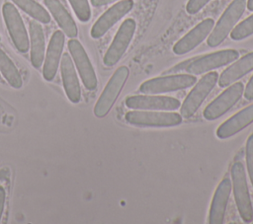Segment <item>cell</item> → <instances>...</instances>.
Segmentation results:
<instances>
[{
    "mask_svg": "<svg viewBox=\"0 0 253 224\" xmlns=\"http://www.w3.org/2000/svg\"><path fill=\"white\" fill-rule=\"evenodd\" d=\"M246 7V0H233L225 9L214 29L208 37L207 43L211 47L219 45L232 31L237 21L242 16Z\"/></svg>",
    "mask_w": 253,
    "mask_h": 224,
    "instance_id": "obj_1",
    "label": "cell"
},
{
    "mask_svg": "<svg viewBox=\"0 0 253 224\" xmlns=\"http://www.w3.org/2000/svg\"><path fill=\"white\" fill-rule=\"evenodd\" d=\"M231 179L237 209L243 221L249 223L253 220V207L248 191L244 166L241 162L233 164L231 168Z\"/></svg>",
    "mask_w": 253,
    "mask_h": 224,
    "instance_id": "obj_2",
    "label": "cell"
},
{
    "mask_svg": "<svg viewBox=\"0 0 253 224\" xmlns=\"http://www.w3.org/2000/svg\"><path fill=\"white\" fill-rule=\"evenodd\" d=\"M128 73L126 66H121L110 78L94 107V114L97 117H104L110 112L128 77Z\"/></svg>",
    "mask_w": 253,
    "mask_h": 224,
    "instance_id": "obj_3",
    "label": "cell"
},
{
    "mask_svg": "<svg viewBox=\"0 0 253 224\" xmlns=\"http://www.w3.org/2000/svg\"><path fill=\"white\" fill-rule=\"evenodd\" d=\"M197 81V78L188 74H173L163 77H157L149 79L143 82L139 91L144 94H160L166 92H172L182 90L193 86Z\"/></svg>",
    "mask_w": 253,
    "mask_h": 224,
    "instance_id": "obj_4",
    "label": "cell"
},
{
    "mask_svg": "<svg viewBox=\"0 0 253 224\" xmlns=\"http://www.w3.org/2000/svg\"><path fill=\"white\" fill-rule=\"evenodd\" d=\"M126 120L135 126L170 127L179 125L182 122V116L176 112L132 111L126 114Z\"/></svg>",
    "mask_w": 253,
    "mask_h": 224,
    "instance_id": "obj_5",
    "label": "cell"
},
{
    "mask_svg": "<svg viewBox=\"0 0 253 224\" xmlns=\"http://www.w3.org/2000/svg\"><path fill=\"white\" fill-rule=\"evenodd\" d=\"M217 77L218 75L216 72H210L202 77V79L194 86L182 104L181 116L189 118L198 111L205 99L215 86Z\"/></svg>",
    "mask_w": 253,
    "mask_h": 224,
    "instance_id": "obj_6",
    "label": "cell"
},
{
    "mask_svg": "<svg viewBox=\"0 0 253 224\" xmlns=\"http://www.w3.org/2000/svg\"><path fill=\"white\" fill-rule=\"evenodd\" d=\"M2 13L14 45L20 52H27L30 46L29 37L17 8L11 3H5L2 7Z\"/></svg>",
    "mask_w": 253,
    "mask_h": 224,
    "instance_id": "obj_7",
    "label": "cell"
},
{
    "mask_svg": "<svg viewBox=\"0 0 253 224\" xmlns=\"http://www.w3.org/2000/svg\"><path fill=\"white\" fill-rule=\"evenodd\" d=\"M135 27L136 24L133 19L129 18L123 22L104 56L103 62L106 66L111 67L119 62L131 41Z\"/></svg>",
    "mask_w": 253,
    "mask_h": 224,
    "instance_id": "obj_8",
    "label": "cell"
},
{
    "mask_svg": "<svg viewBox=\"0 0 253 224\" xmlns=\"http://www.w3.org/2000/svg\"><path fill=\"white\" fill-rule=\"evenodd\" d=\"M239 56L238 51L234 49H224L212 52L201 57H195L187 66L186 72L190 74H203L212 69L224 66L233 62Z\"/></svg>",
    "mask_w": 253,
    "mask_h": 224,
    "instance_id": "obj_9",
    "label": "cell"
},
{
    "mask_svg": "<svg viewBox=\"0 0 253 224\" xmlns=\"http://www.w3.org/2000/svg\"><path fill=\"white\" fill-rule=\"evenodd\" d=\"M243 90L244 86L240 82L228 87L207 106L204 111V117L208 120H214L220 117L238 102L243 94Z\"/></svg>",
    "mask_w": 253,
    "mask_h": 224,
    "instance_id": "obj_10",
    "label": "cell"
},
{
    "mask_svg": "<svg viewBox=\"0 0 253 224\" xmlns=\"http://www.w3.org/2000/svg\"><path fill=\"white\" fill-rule=\"evenodd\" d=\"M67 46L85 88L94 90L97 87V77L83 45L79 40L70 38L67 42Z\"/></svg>",
    "mask_w": 253,
    "mask_h": 224,
    "instance_id": "obj_11",
    "label": "cell"
},
{
    "mask_svg": "<svg viewBox=\"0 0 253 224\" xmlns=\"http://www.w3.org/2000/svg\"><path fill=\"white\" fill-rule=\"evenodd\" d=\"M133 7L132 0H122L110 7L93 25L90 35L93 38L103 37L118 21L126 15Z\"/></svg>",
    "mask_w": 253,
    "mask_h": 224,
    "instance_id": "obj_12",
    "label": "cell"
},
{
    "mask_svg": "<svg viewBox=\"0 0 253 224\" xmlns=\"http://www.w3.org/2000/svg\"><path fill=\"white\" fill-rule=\"evenodd\" d=\"M126 106L134 110L151 111H174L180 107V102L167 96L137 95L126 99Z\"/></svg>",
    "mask_w": 253,
    "mask_h": 224,
    "instance_id": "obj_13",
    "label": "cell"
},
{
    "mask_svg": "<svg viewBox=\"0 0 253 224\" xmlns=\"http://www.w3.org/2000/svg\"><path fill=\"white\" fill-rule=\"evenodd\" d=\"M213 25L214 21L210 18L205 19L204 21L199 23L194 29H192L188 34H186L174 44V53L182 55L193 50L210 35L213 28Z\"/></svg>",
    "mask_w": 253,
    "mask_h": 224,
    "instance_id": "obj_14",
    "label": "cell"
},
{
    "mask_svg": "<svg viewBox=\"0 0 253 224\" xmlns=\"http://www.w3.org/2000/svg\"><path fill=\"white\" fill-rule=\"evenodd\" d=\"M64 45V34L62 31H55L49 40L42 67V76L46 81L54 78Z\"/></svg>",
    "mask_w": 253,
    "mask_h": 224,
    "instance_id": "obj_15",
    "label": "cell"
},
{
    "mask_svg": "<svg viewBox=\"0 0 253 224\" xmlns=\"http://www.w3.org/2000/svg\"><path fill=\"white\" fill-rule=\"evenodd\" d=\"M231 181L227 178L223 179L217 186L210 208L209 223L221 224L224 221L227 202L231 191Z\"/></svg>",
    "mask_w": 253,
    "mask_h": 224,
    "instance_id": "obj_16",
    "label": "cell"
},
{
    "mask_svg": "<svg viewBox=\"0 0 253 224\" xmlns=\"http://www.w3.org/2000/svg\"><path fill=\"white\" fill-rule=\"evenodd\" d=\"M60 70L63 82V87L67 98L72 103H78L81 99V90L78 81V77L68 53H63L60 60Z\"/></svg>",
    "mask_w": 253,
    "mask_h": 224,
    "instance_id": "obj_17",
    "label": "cell"
},
{
    "mask_svg": "<svg viewBox=\"0 0 253 224\" xmlns=\"http://www.w3.org/2000/svg\"><path fill=\"white\" fill-rule=\"evenodd\" d=\"M253 122V104L239 111L225 120L216 129V136L220 139L231 137Z\"/></svg>",
    "mask_w": 253,
    "mask_h": 224,
    "instance_id": "obj_18",
    "label": "cell"
},
{
    "mask_svg": "<svg viewBox=\"0 0 253 224\" xmlns=\"http://www.w3.org/2000/svg\"><path fill=\"white\" fill-rule=\"evenodd\" d=\"M31 62L35 68H40L44 58V34L41 24L38 21H31L29 24Z\"/></svg>",
    "mask_w": 253,
    "mask_h": 224,
    "instance_id": "obj_19",
    "label": "cell"
},
{
    "mask_svg": "<svg viewBox=\"0 0 253 224\" xmlns=\"http://www.w3.org/2000/svg\"><path fill=\"white\" fill-rule=\"evenodd\" d=\"M44 5L49 10L62 32L70 38L75 37L78 34L76 24L61 2L59 0H44Z\"/></svg>",
    "mask_w": 253,
    "mask_h": 224,
    "instance_id": "obj_20",
    "label": "cell"
},
{
    "mask_svg": "<svg viewBox=\"0 0 253 224\" xmlns=\"http://www.w3.org/2000/svg\"><path fill=\"white\" fill-rule=\"evenodd\" d=\"M253 70V51L227 67L218 79L219 87H226Z\"/></svg>",
    "mask_w": 253,
    "mask_h": 224,
    "instance_id": "obj_21",
    "label": "cell"
},
{
    "mask_svg": "<svg viewBox=\"0 0 253 224\" xmlns=\"http://www.w3.org/2000/svg\"><path fill=\"white\" fill-rule=\"evenodd\" d=\"M0 71L8 83L16 89L22 87L21 74L9 56L0 48Z\"/></svg>",
    "mask_w": 253,
    "mask_h": 224,
    "instance_id": "obj_22",
    "label": "cell"
},
{
    "mask_svg": "<svg viewBox=\"0 0 253 224\" xmlns=\"http://www.w3.org/2000/svg\"><path fill=\"white\" fill-rule=\"evenodd\" d=\"M19 8L34 18L36 21L47 24L50 22V16L47 11L35 0H12Z\"/></svg>",
    "mask_w": 253,
    "mask_h": 224,
    "instance_id": "obj_23",
    "label": "cell"
},
{
    "mask_svg": "<svg viewBox=\"0 0 253 224\" xmlns=\"http://www.w3.org/2000/svg\"><path fill=\"white\" fill-rule=\"evenodd\" d=\"M253 35V15L243 20L230 32V37L233 40H241Z\"/></svg>",
    "mask_w": 253,
    "mask_h": 224,
    "instance_id": "obj_24",
    "label": "cell"
},
{
    "mask_svg": "<svg viewBox=\"0 0 253 224\" xmlns=\"http://www.w3.org/2000/svg\"><path fill=\"white\" fill-rule=\"evenodd\" d=\"M76 17L81 22H87L91 17V9L88 0H68Z\"/></svg>",
    "mask_w": 253,
    "mask_h": 224,
    "instance_id": "obj_25",
    "label": "cell"
},
{
    "mask_svg": "<svg viewBox=\"0 0 253 224\" xmlns=\"http://www.w3.org/2000/svg\"><path fill=\"white\" fill-rule=\"evenodd\" d=\"M246 164L249 178L253 186V134H251L246 142Z\"/></svg>",
    "mask_w": 253,
    "mask_h": 224,
    "instance_id": "obj_26",
    "label": "cell"
},
{
    "mask_svg": "<svg viewBox=\"0 0 253 224\" xmlns=\"http://www.w3.org/2000/svg\"><path fill=\"white\" fill-rule=\"evenodd\" d=\"M210 1L211 0H189L186 6V11L189 14L194 15L204 8Z\"/></svg>",
    "mask_w": 253,
    "mask_h": 224,
    "instance_id": "obj_27",
    "label": "cell"
},
{
    "mask_svg": "<svg viewBox=\"0 0 253 224\" xmlns=\"http://www.w3.org/2000/svg\"><path fill=\"white\" fill-rule=\"evenodd\" d=\"M193 59H194V58L189 59V60H186V61H184V62H181L180 64H178V65H176V66L172 67L169 71H167V73L177 74V73H178V72H180V71H185V70H186V68H187V66L191 63V61H192Z\"/></svg>",
    "mask_w": 253,
    "mask_h": 224,
    "instance_id": "obj_28",
    "label": "cell"
},
{
    "mask_svg": "<svg viewBox=\"0 0 253 224\" xmlns=\"http://www.w3.org/2000/svg\"><path fill=\"white\" fill-rule=\"evenodd\" d=\"M243 94H244V97L246 100H248V101L253 100V75L250 78V80L248 81V84H247Z\"/></svg>",
    "mask_w": 253,
    "mask_h": 224,
    "instance_id": "obj_29",
    "label": "cell"
},
{
    "mask_svg": "<svg viewBox=\"0 0 253 224\" xmlns=\"http://www.w3.org/2000/svg\"><path fill=\"white\" fill-rule=\"evenodd\" d=\"M5 190L2 187H0V221L4 210V203H5Z\"/></svg>",
    "mask_w": 253,
    "mask_h": 224,
    "instance_id": "obj_30",
    "label": "cell"
},
{
    "mask_svg": "<svg viewBox=\"0 0 253 224\" xmlns=\"http://www.w3.org/2000/svg\"><path fill=\"white\" fill-rule=\"evenodd\" d=\"M115 1H117V0H91V4L94 7H101V6L113 3Z\"/></svg>",
    "mask_w": 253,
    "mask_h": 224,
    "instance_id": "obj_31",
    "label": "cell"
},
{
    "mask_svg": "<svg viewBox=\"0 0 253 224\" xmlns=\"http://www.w3.org/2000/svg\"><path fill=\"white\" fill-rule=\"evenodd\" d=\"M247 8L249 11H253V0H248Z\"/></svg>",
    "mask_w": 253,
    "mask_h": 224,
    "instance_id": "obj_32",
    "label": "cell"
},
{
    "mask_svg": "<svg viewBox=\"0 0 253 224\" xmlns=\"http://www.w3.org/2000/svg\"><path fill=\"white\" fill-rule=\"evenodd\" d=\"M0 39H1V38H0Z\"/></svg>",
    "mask_w": 253,
    "mask_h": 224,
    "instance_id": "obj_33",
    "label": "cell"
},
{
    "mask_svg": "<svg viewBox=\"0 0 253 224\" xmlns=\"http://www.w3.org/2000/svg\"><path fill=\"white\" fill-rule=\"evenodd\" d=\"M0 78H1V77H0Z\"/></svg>",
    "mask_w": 253,
    "mask_h": 224,
    "instance_id": "obj_34",
    "label": "cell"
}]
</instances>
